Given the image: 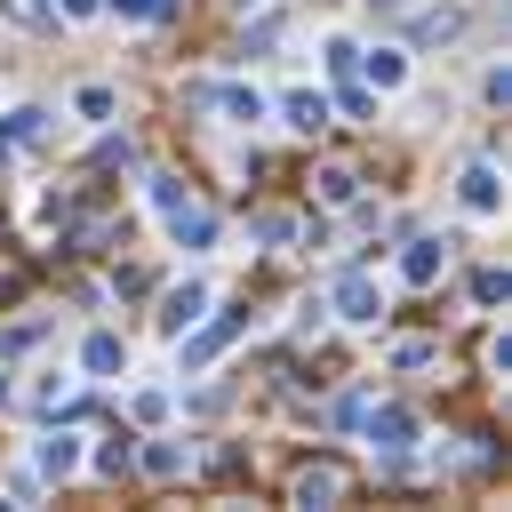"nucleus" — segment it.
<instances>
[{"label": "nucleus", "instance_id": "1a4fd4ad", "mask_svg": "<svg viewBox=\"0 0 512 512\" xmlns=\"http://www.w3.org/2000/svg\"><path fill=\"white\" fill-rule=\"evenodd\" d=\"M40 136H48V112H40V104H16V112H0V160H8V152H32Z\"/></svg>", "mask_w": 512, "mask_h": 512}, {"label": "nucleus", "instance_id": "c756f323", "mask_svg": "<svg viewBox=\"0 0 512 512\" xmlns=\"http://www.w3.org/2000/svg\"><path fill=\"white\" fill-rule=\"evenodd\" d=\"M480 96H488V104H504V96H512V72H504V64H488V80H480Z\"/></svg>", "mask_w": 512, "mask_h": 512}, {"label": "nucleus", "instance_id": "5701e85b", "mask_svg": "<svg viewBox=\"0 0 512 512\" xmlns=\"http://www.w3.org/2000/svg\"><path fill=\"white\" fill-rule=\"evenodd\" d=\"M320 56H328V72H336V80H352V64H360V48H352V40H344V32H336V40H328V48H320Z\"/></svg>", "mask_w": 512, "mask_h": 512}, {"label": "nucleus", "instance_id": "aec40b11", "mask_svg": "<svg viewBox=\"0 0 512 512\" xmlns=\"http://www.w3.org/2000/svg\"><path fill=\"white\" fill-rule=\"evenodd\" d=\"M0 16H8L16 32H48V24H56V8H48V0H0Z\"/></svg>", "mask_w": 512, "mask_h": 512}, {"label": "nucleus", "instance_id": "7c9ffc66", "mask_svg": "<svg viewBox=\"0 0 512 512\" xmlns=\"http://www.w3.org/2000/svg\"><path fill=\"white\" fill-rule=\"evenodd\" d=\"M32 344H40V320H24V328H8V336H0V352H32Z\"/></svg>", "mask_w": 512, "mask_h": 512}, {"label": "nucleus", "instance_id": "2eb2a0df", "mask_svg": "<svg viewBox=\"0 0 512 512\" xmlns=\"http://www.w3.org/2000/svg\"><path fill=\"white\" fill-rule=\"evenodd\" d=\"M72 392H80V376H64V368H40V384H32V408H40V416H56V408H72Z\"/></svg>", "mask_w": 512, "mask_h": 512}, {"label": "nucleus", "instance_id": "39448f33", "mask_svg": "<svg viewBox=\"0 0 512 512\" xmlns=\"http://www.w3.org/2000/svg\"><path fill=\"white\" fill-rule=\"evenodd\" d=\"M208 304H216V288H208L200 272H192V280H176V288H160V336H184Z\"/></svg>", "mask_w": 512, "mask_h": 512}, {"label": "nucleus", "instance_id": "dca6fc26", "mask_svg": "<svg viewBox=\"0 0 512 512\" xmlns=\"http://www.w3.org/2000/svg\"><path fill=\"white\" fill-rule=\"evenodd\" d=\"M456 32H464V8H424V16H416V40H424V48H432V40H456Z\"/></svg>", "mask_w": 512, "mask_h": 512}, {"label": "nucleus", "instance_id": "a211bd4d", "mask_svg": "<svg viewBox=\"0 0 512 512\" xmlns=\"http://www.w3.org/2000/svg\"><path fill=\"white\" fill-rule=\"evenodd\" d=\"M312 184H320V200H328V208H352V200H360V176H352V168H320Z\"/></svg>", "mask_w": 512, "mask_h": 512}, {"label": "nucleus", "instance_id": "393cba45", "mask_svg": "<svg viewBox=\"0 0 512 512\" xmlns=\"http://www.w3.org/2000/svg\"><path fill=\"white\" fill-rule=\"evenodd\" d=\"M256 240H264V248H288V240H296V216H256Z\"/></svg>", "mask_w": 512, "mask_h": 512}, {"label": "nucleus", "instance_id": "b1692460", "mask_svg": "<svg viewBox=\"0 0 512 512\" xmlns=\"http://www.w3.org/2000/svg\"><path fill=\"white\" fill-rule=\"evenodd\" d=\"M144 200H152V208H160V216H168V208H176V200H184V184H176V176H144Z\"/></svg>", "mask_w": 512, "mask_h": 512}, {"label": "nucleus", "instance_id": "6e6552de", "mask_svg": "<svg viewBox=\"0 0 512 512\" xmlns=\"http://www.w3.org/2000/svg\"><path fill=\"white\" fill-rule=\"evenodd\" d=\"M328 112H336V104H328L320 88H288V96H280V120H288L296 136H320V128H328Z\"/></svg>", "mask_w": 512, "mask_h": 512}, {"label": "nucleus", "instance_id": "4468645a", "mask_svg": "<svg viewBox=\"0 0 512 512\" xmlns=\"http://www.w3.org/2000/svg\"><path fill=\"white\" fill-rule=\"evenodd\" d=\"M368 88H376V96L408 88V48H392V40H384V48H368Z\"/></svg>", "mask_w": 512, "mask_h": 512}, {"label": "nucleus", "instance_id": "f3484780", "mask_svg": "<svg viewBox=\"0 0 512 512\" xmlns=\"http://www.w3.org/2000/svg\"><path fill=\"white\" fill-rule=\"evenodd\" d=\"M72 112H80V120H112V112H120V96H112L104 80H88V88H72Z\"/></svg>", "mask_w": 512, "mask_h": 512}, {"label": "nucleus", "instance_id": "ddd939ff", "mask_svg": "<svg viewBox=\"0 0 512 512\" xmlns=\"http://www.w3.org/2000/svg\"><path fill=\"white\" fill-rule=\"evenodd\" d=\"M336 496H344V472H336V464H304V472H296V504H304V512H320V504H336Z\"/></svg>", "mask_w": 512, "mask_h": 512}, {"label": "nucleus", "instance_id": "4be33fe9", "mask_svg": "<svg viewBox=\"0 0 512 512\" xmlns=\"http://www.w3.org/2000/svg\"><path fill=\"white\" fill-rule=\"evenodd\" d=\"M440 360V344H424V336H400L392 344V368H432Z\"/></svg>", "mask_w": 512, "mask_h": 512}, {"label": "nucleus", "instance_id": "6ab92c4d", "mask_svg": "<svg viewBox=\"0 0 512 512\" xmlns=\"http://www.w3.org/2000/svg\"><path fill=\"white\" fill-rule=\"evenodd\" d=\"M136 464H144V472H152V480H176V472H184V464H192V456H184V448H176V440H152V448H144V456H136Z\"/></svg>", "mask_w": 512, "mask_h": 512}, {"label": "nucleus", "instance_id": "72a5a7b5", "mask_svg": "<svg viewBox=\"0 0 512 512\" xmlns=\"http://www.w3.org/2000/svg\"><path fill=\"white\" fill-rule=\"evenodd\" d=\"M232 8H256V0H232Z\"/></svg>", "mask_w": 512, "mask_h": 512}, {"label": "nucleus", "instance_id": "f257e3e1", "mask_svg": "<svg viewBox=\"0 0 512 512\" xmlns=\"http://www.w3.org/2000/svg\"><path fill=\"white\" fill-rule=\"evenodd\" d=\"M232 336H240V312H216V320L200 312V320H192V328L176 336V344H184V352H176V360H184V376H200V368H208L216 352H232Z\"/></svg>", "mask_w": 512, "mask_h": 512}, {"label": "nucleus", "instance_id": "0eeeda50", "mask_svg": "<svg viewBox=\"0 0 512 512\" xmlns=\"http://www.w3.org/2000/svg\"><path fill=\"white\" fill-rule=\"evenodd\" d=\"M32 472H40V480H72V472H80V440H72V432H40V440H32Z\"/></svg>", "mask_w": 512, "mask_h": 512}, {"label": "nucleus", "instance_id": "f03ea898", "mask_svg": "<svg viewBox=\"0 0 512 512\" xmlns=\"http://www.w3.org/2000/svg\"><path fill=\"white\" fill-rule=\"evenodd\" d=\"M368 448H384V456H408L416 440H424V424H416V408H360V424H352Z\"/></svg>", "mask_w": 512, "mask_h": 512}, {"label": "nucleus", "instance_id": "20e7f679", "mask_svg": "<svg viewBox=\"0 0 512 512\" xmlns=\"http://www.w3.org/2000/svg\"><path fill=\"white\" fill-rule=\"evenodd\" d=\"M328 312H336L344 328H376V320H384V288H376L368 272H344L336 296H328Z\"/></svg>", "mask_w": 512, "mask_h": 512}, {"label": "nucleus", "instance_id": "9b49d317", "mask_svg": "<svg viewBox=\"0 0 512 512\" xmlns=\"http://www.w3.org/2000/svg\"><path fill=\"white\" fill-rule=\"evenodd\" d=\"M168 240H176V248H208V240H216V216L192 208V200H176V208H168Z\"/></svg>", "mask_w": 512, "mask_h": 512}, {"label": "nucleus", "instance_id": "f8f14e48", "mask_svg": "<svg viewBox=\"0 0 512 512\" xmlns=\"http://www.w3.org/2000/svg\"><path fill=\"white\" fill-rule=\"evenodd\" d=\"M80 368H88V376H128V344H120L112 328H96V336L80 344Z\"/></svg>", "mask_w": 512, "mask_h": 512}, {"label": "nucleus", "instance_id": "473e14b6", "mask_svg": "<svg viewBox=\"0 0 512 512\" xmlns=\"http://www.w3.org/2000/svg\"><path fill=\"white\" fill-rule=\"evenodd\" d=\"M0 408H8V368H0Z\"/></svg>", "mask_w": 512, "mask_h": 512}, {"label": "nucleus", "instance_id": "2f4dec72", "mask_svg": "<svg viewBox=\"0 0 512 512\" xmlns=\"http://www.w3.org/2000/svg\"><path fill=\"white\" fill-rule=\"evenodd\" d=\"M48 8H56V16H64V24H88V16H96V8H104V0H48Z\"/></svg>", "mask_w": 512, "mask_h": 512}, {"label": "nucleus", "instance_id": "c85d7f7f", "mask_svg": "<svg viewBox=\"0 0 512 512\" xmlns=\"http://www.w3.org/2000/svg\"><path fill=\"white\" fill-rule=\"evenodd\" d=\"M336 104H344V112H352V120H368V112H376V96H368V88H352V80H344V88H336Z\"/></svg>", "mask_w": 512, "mask_h": 512}, {"label": "nucleus", "instance_id": "bb28decb", "mask_svg": "<svg viewBox=\"0 0 512 512\" xmlns=\"http://www.w3.org/2000/svg\"><path fill=\"white\" fill-rule=\"evenodd\" d=\"M472 304H504V272H496V264L472 272Z\"/></svg>", "mask_w": 512, "mask_h": 512}, {"label": "nucleus", "instance_id": "cd10ccee", "mask_svg": "<svg viewBox=\"0 0 512 512\" xmlns=\"http://www.w3.org/2000/svg\"><path fill=\"white\" fill-rule=\"evenodd\" d=\"M0 496H8V504H32V496H40V472H8Z\"/></svg>", "mask_w": 512, "mask_h": 512}, {"label": "nucleus", "instance_id": "412c9836", "mask_svg": "<svg viewBox=\"0 0 512 512\" xmlns=\"http://www.w3.org/2000/svg\"><path fill=\"white\" fill-rule=\"evenodd\" d=\"M112 16H128V24H160V16H176V0H104Z\"/></svg>", "mask_w": 512, "mask_h": 512}, {"label": "nucleus", "instance_id": "a878e982", "mask_svg": "<svg viewBox=\"0 0 512 512\" xmlns=\"http://www.w3.org/2000/svg\"><path fill=\"white\" fill-rule=\"evenodd\" d=\"M88 472H104V480H112V472H128V440H104V448L88 456Z\"/></svg>", "mask_w": 512, "mask_h": 512}, {"label": "nucleus", "instance_id": "7ed1b4c3", "mask_svg": "<svg viewBox=\"0 0 512 512\" xmlns=\"http://www.w3.org/2000/svg\"><path fill=\"white\" fill-rule=\"evenodd\" d=\"M192 104H208V112H224L232 128H256V120L272 112V104H264V96L248 88V80H200V88H192Z\"/></svg>", "mask_w": 512, "mask_h": 512}, {"label": "nucleus", "instance_id": "9d476101", "mask_svg": "<svg viewBox=\"0 0 512 512\" xmlns=\"http://www.w3.org/2000/svg\"><path fill=\"white\" fill-rule=\"evenodd\" d=\"M440 264H448V240H408V248H400V280H408V288H432Z\"/></svg>", "mask_w": 512, "mask_h": 512}, {"label": "nucleus", "instance_id": "423d86ee", "mask_svg": "<svg viewBox=\"0 0 512 512\" xmlns=\"http://www.w3.org/2000/svg\"><path fill=\"white\" fill-rule=\"evenodd\" d=\"M456 200H464L472 216H496V208H504V176H496L488 160H472V168L456 176Z\"/></svg>", "mask_w": 512, "mask_h": 512}]
</instances>
